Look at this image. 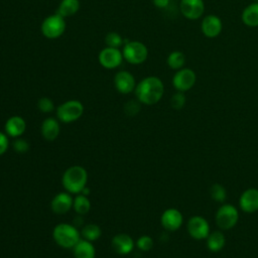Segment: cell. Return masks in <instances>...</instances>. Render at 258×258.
<instances>
[{
  "instance_id": "cell-4",
  "label": "cell",
  "mask_w": 258,
  "mask_h": 258,
  "mask_svg": "<svg viewBox=\"0 0 258 258\" xmlns=\"http://www.w3.org/2000/svg\"><path fill=\"white\" fill-rule=\"evenodd\" d=\"M239 221L238 209L232 204H223L219 207L215 214V222L217 227L222 231L233 229Z\"/></svg>"
},
{
  "instance_id": "cell-29",
  "label": "cell",
  "mask_w": 258,
  "mask_h": 258,
  "mask_svg": "<svg viewBox=\"0 0 258 258\" xmlns=\"http://www.w3.org/2000/svg\"><path fill=\"white\" fill-rule=\"evenodd\" d=\"M105 42H106L107 46L119 48L123 44V38L121 37V35L119 33L112 31V32H109L106 34Z\"/></svg>"
},
{
  "instance_id": "cell-24",
  "label": "cell",
  "mask_w": 258,
  "mask_h": 258,
  "mask_svg": "<svg viewBox=\"0 0 258 258\" xmlns=\"http://www.w3.org/2000/svg\"><path fill=\"white\" fill-rule=\"evenodd\" d=\"M73 209L78 215H86L91 210V202L87 196L83 194H78L76 198H74Z\"/></svg>"
},
{
  "instance_id": "cell-21",
  "label": "cell",
  "mask_w": 258,
  "mask_h": 258,
  "mask_svg": "<svg viewBox=\"0 0 258 258\" xmlns=\"http://www.w3.org/2000/svg\"><path fill=\"white\" fill-rule=\"evenodd\" d=\"M75 258H95L96 249L92 242L81 239L73 248Z\"/></svg>"
},
{
  "instance_id": "cell-20",
  "label": "cell",
  "mask_w": 258,
  "mask_h": 258,
  "mask_svg": "<svg viewBox=\"0 0 258 258\" xmlns=\"http://www.w3.org/2000/svg\"><path fill=\"white\" fill-rule=\"evenodd\" d=\"M206 245L209 251L219 252L226 245V237L222 230H216L209 234L206 239Z\"/></svg>"
},
{
  "instance_id": "cell-6",
  "label": "cell",
  "mask_w": 258,
  "mask_h": 258,
  "mask_svg": "<svg viewBox=\"0 0 258 258\" xmlns=\"http://www.w3.org/2000/svg\"><path fill=\"white\" fill-rule=\"evenodd\" d=\"M40 30L41 33L49 39H54L61 36L66 30L64 17L60 16L58 13H54L47 16L42 21Z\"/></svg>"
},
{
  "instance_id": "cell-28",
  "label": "cell",
  "mask_w": 258,
  "mask_h": 258,
  "mask_svg": "<svg viewBox=\"0 0 258 258\" xmlns=\"http://www.w3.org/2000/svg\"><path fill=\"white\" fill-rule=\"evenodd\" d=\"M186 102V98L183 92H178L176 91L170 98V106L174 110H180L184 107Z\"/></svg>"
},
{
  "instance_id": "cell-9",
  "label": "cell",
  "mask_w": 258,
  "mask_h": 258,
  "mask_svg": "<svg viewBox=\"0 0 258 258\" xmlns=\"http://www.w3.org/2000/svg\"><path fill=\"white\" fill-rule=\"evenodd\" d=\"M197 82L196 73L189 68H182L175 72L172 77V86L178 92L189 91Z\"/></svg>"
},
{
  "instance_id": "cell-15",
  "label": "cell",
  "mask_w": 258,
  "mask_h": 258,
  "mask_svg": "<svg viewBox=\"0 0 258 258\" xmlns=\"http://www.w3.org/2000/svg\"><path fill=\"white\" fill-rule=\"evenodd\" d=\"M201 29L203 34L209 38H215L222 32L223 23L220 17L215 14H209L202 20Z\"/></svg>"
},
{
  "instance_id": "cell-17",
  "label": "cell",
  "mask_w": 258,
  "mask_h": 258,
  "mask_svg": "<svg viewBox=\"0 0 258 258\" xmlns=\"http://www.w3.org/2000/svg\"><path fill=\"white\" fill-rule=\"evenodd\" d=\"M135 243L131 236L128 234L120 233L115 235L111 241V247L113 251L119 255H127L134 249Z\"/></svg>"
},
{
  "instance_id": "cell-23",
  "label": "cell",
  "mask_w": 258,
  "mask_h": 258,
  "mask_svg": "<svg viewBox=\"0 0 258 258\" xmlns=\"http://www.w3.org/2000/svg\"><path fill=\"white\" fill-rule=\"evenodd\" d=\"M80 9V1L79 0H61L56 13H58L62 17H70L76 14Z\"/></svg>"
},
{
  "instance_id": "cell-25",
  "label": "cell",
  "mask_w": 258,
  "mask_h": 258,
  "mask_svg": "<svg viewBox=\"0 0 258 258\" xmlns=\"http://www.w3.org/2000/svg\"><path fill=\"white\" fill-rule=\"evenodd\" d=\"M102 235V230L101 227L98 226L97 224H87L82 228L81 231V236L83 239L94 242L97 241Z\"/></svg>"
},
{
  "instance_id": "cell-18",
  "label": "cell",
  "mask_w": 258,
  "mask_h": 258,
  "mask_svg": "<svg viewBox=\"0 0 258 258\" xmlns=\"http://www.w3.org/2000/svg\"><path fill=\"white\" fill-rule=\"evenodd\" d=\"M4 128L5 133L8 136L12 138H18L25 132L26 122L22 117L15 115L6 120Z\"/></svg>"
},
{
  "instance_id": "cell-13",
  "label": "cell",
  "mask_w": 258,
  "mask_h": 258,
  "mask_svg": "<svg viewBox=\"0 0 258 258\" xmlns=\"http://www.w3.org/2000/svg\"><path fill=\"white\" fill-rule=\"evenodd\" d=\"M239 208L247 214L258 211V188L249 187L245 189L239 198Z\"/></svg>"
},
{
  "instance_id": "cell-7",
  "label": "cell",
  "mask_w": 258,
  "mask_h": 258,
  "mask_svg": "<svg viewBox=\"0 0 258 258\" xmlns=\"http://www.w3.org/2000/svg\"><path fill=\"white\" fill-rule=\"evenodd\" d=\"M122 53L127 62L131 64H140L146 60L148 56V49L144 43L132 40L125 43Z\"/></svg>"
},
{
  "instance_id": "cell-14",
  "label": "cell",
  "mask_w": 258,
  "mask_h": 258,
  "mask_svg": "<svg viewBox=\"0 0 258 258\" xmlns=\"http://www.w3.org/2000/svg\"><path fill=\"white\" fill-rule=\"evenodd\" d=\"M115 89L121 94H130L135 90L134 76L128 71H120L114 76Z\"/></svg>"
},
{
  "instance_id": "cell-36",
  "label": "cell",
  "mask_w": 258,
  "mask_h": 258,
  "mask_svg": "<svg viewBox=\"0 0 258 258\" xmlns=\"http://www.w3.org/2000/svg\"><path fill=\"white\" fill-rule=\"evenodd\" d=\"M81 194H83V195H85V196H87V197H88V195L90 194V189L86 186V187L82 190V192H81Z\"/></svg>"
},
{
  "instance_id": "cell-27",
  "label": "cell",
  "mask_w": 258,
  "mask_h": 258,
  "mask_svg": "<svg viewBox=\"0 0 258 258\" xmlns=\"http://www.w3.org/2000/svg\"><path fill=\"white\" fill-rule=\"evenodd\" d=\"M210 196L216 203L224 204L227 199V190L221 183H214L210 187Z\"/></svg>"
},
{
  "instance_id": "cell-8",
  "label": "cell",
  "mask_w": 258,
  "mask_h": 258,
  "mask_svg": "<svg viewBox=\"0 0 258 258\" xmlns=\"http://www.w3.org/2000/svg\"><path fill=\"white\" fill-rule=\"evenodd\" d=\"M187 233L194 240H206L210 231L209 222L202 216H192L188 219L186 224Z\"/></svg>"
},
{
  "instance_id": "cell-33",
  "label": "cell",
  "mask_w": 258,
  "mask_h": 258,
  "mask_svg": "<svg viewBox=\"0 0 258 258\" xmlns=\"http://www.w3.org/2000/svg\"><path fill=\"white\" fill-rule=\"evenodd\" d=\"M12 147L15 152L22 154L29 150V143L25 139L18 137V138H15V140L13 141Z\"/></svg>"
},
{
  "instance_id": "cell-3",
  "label": "cell",
  "mask_w": 258,
  "mask_h": 258,
  "mask_svg": "<svg viewBox=\"0 0 258 258\" xmlns=\"http://www.w3.org/2000/svg\"><path fill=\"white\" fill-rule=\"evenodd\" d=\"M81 232L74 225L60 223L52 230V238L54 242L61 248L73 249L81 240Z\"/></svg>"
},
{
  "instance_id": "cell-5",
  "label": "cell",
  "mask_w": 258,
  "mask_h": 258,
  "mask_svg": "<svg viewBox=\"0 0 258 258\" xmlns=\"http://www.w3.org/2000/svg\"><path fill=\"white\" fill-rule=\"evenodd\" d=\"M84 113V105L78 100H69L56 108V117L62 123L79 120Z\"/></svg>"
},
{
  "instance_id": "cell-19",
  "label": "cell",
  "mask_w": 258,
  "mask_h": 258,
  "mask_svg": "<svg viewBox=\"0 0 258 258\" xmlns=\"http://www.w3.org/2000/svg\"><path fill=\"white\" fill-rule=\"evenodd\" d=\"M60 132V125L58 122V119L48 117L44 119L41 123L40 127V133L43 139L46 141H53L55 140Z\"/></svg>"
},
{
  "instance_id": "cell-16",
  "label": "cell",
  "mask_w": 258,
  "mask_h": 258,
  "mask_svg": "<svg viewBox=\"0 0 258 258\" xmlns=\"http://www.w3.org/2000/svg\"><path fill=\"white\" fill-rule=\"evenodd\" d=\"M74 199L68 191H60L56 194L51 202L50 209L56 215H64L73 208Z\"/></svg>"
},
{
  "instance_id": "cell-2",
  "label": "cell",
  "mask_w": 258,
  "mask_h": 258,
  "mask_svg": "<svg viewBox=\"0 0 258 258\" xmlns=\"http://www.w3.org/2000/svg\"><path fill=\"white\" fill-rule=\"evenodd\" d=\"M88 172L81 165H72L64 170L61 176V183L66 191L70 194H81L87 186Z\"/></svg>"
},
{
  "instance_id": "cell-32",
  "label": "cell",
  "mask_w": 258,
  "mask_h": 258,
  "mask_svg": "<svg viewBox=\"0 0 258 258\" xmlns=\"http://www.w3.org/2000/svg\"><path fill=\"white\" fill-rule=\"evenodd\" d=\"M141 103L138 100H130L124 105V112L128 116H135L140 111Z\"/></svg>"
},
{
  "instance_id": "cell-10",
  "label": "cell",
  "mask_w": 258,
  "mask_h": 258,
  "mask_svg": "<svg viewBox=\"0 0 258 258\" xmlns=\"http://www.w3.org/2000/svg\"><path fill=\"white\" fill-rule=\"evenodd\" d=\"M123 53L119 48H114L106 46L103 48L98 55V60L100 64L108 70H113L118 68L123 61Z\"/></svg>"
},
{
  "instance_id": "cell-11",
  "label": "cell",
  "mask_w": 258,
  "mask_h": 258,
  "mask_svg": "<svg viewBox=\"0 0 258 258\" xmlns=\"http://www.w3.org/2000/svg\"><path fill=\"white\" fill-rule=\"evenodd\" d=\"M183 223L181 212L175 208H169L163 211L160 217V224L164 230L169 232L177 231Z\"/></svg>"
},
{
  "instance_id": "cell-22",
  "label": "cell",
  "mask_w": 258,
  "mask_h": 258,
  "mask_svg": "<svg viewBox=\"0 0 258 258\" xmlns=\"http://www.w3.org/2000/svg\"><path fill=\"white\" fill-rule=\"evenodd\" d=\"M243 23L248 27H258V2L247 5L241 15Z\"/></svg>"
},
{
  "instance_id": "cell-1",
  "label": "cell",
  "mask_w": 258,
  "mask_h": 258,
  "mask_svg": "<svg viewBox=\"0 0 258 258\" xmlns=\"http://www.w3.org/2000/svg\"><path fill=\"white\" fill-rule=\"evenodd\" d=\"M136 99L143 105H154L158 103L164 94V85L162 81L154 76L146 77L135 87Z\"/></svg>"
},
{
  "instance_id": "cell-31",
  "label": "cell",
  "mask_w": 258,
  "mask_h": 258,
  "mask_svg": "<svg viewBox=\"0 0 258 258\" xmlns=\"http://www.w3.org/2000/svg\"><path fill=\"white\" fill-rule=\"evenodd\" d=\"M37 108L42 113H50L54 110V104L48 97H41L37 101Z\"/></svg>"
},
{
  "instance_id": "cell-26",
  "label": "cell",
  "mask_w": 258,
  "mask_h": 258,
  "mask_svg": "<svg viewBox=\"0 0 258 258\" xmlns=\"http://www.w3.org/2000/svg\"><path fill=\"white\" fill-rule=\"evenodd\" d=\"M167 66L174 71H178L184 67L185 63V55L183 52L179 50L171 51L166 58Z\"/></svg>"
},
{
  "instance_id": "cell-35",
  "label": "cell",
  "mask_w": 258,
  "mask_h": 258,
  "mask_svg": "<svg viewBox=\"0 0 258 258\" xmlns=\"http://www.w3.org/2000/svg\"><path fill=\"white\" fill-rule=\"evenodd\" d=\"M152 2L157 8H165L169 4V0H152Z\"/></svg>"
},
{
  "instance_id": "cell-12",
  "label": "cell",
  "mask_w": 258,
  "mask_h": 258,
  "mask_svg": "<svg viewBox=\"0 0 258 258\" xmlns=\"http://www.w3.org/2000/svg\"><path fill=\"white\" fill-rule=\"evenodd\" d=\"M179 10L184 18L197 20L205 12V3L203 0H180Z\"/></svg>"
},
{
  "instance_id": "cell-30",
  "label": "cell",
  "mask_w": 258,
  "mask_h": 258,
  "mask_svg": "<svg viewBox=\"0 0 258 258\" xmlns=\"http://www.w3.org/2000/svg\"><path fill=\"white\" fill-rule=\"evenodd\" d=\"M153 239L148 235H142L140 236L136 241V247L141 251H149L153 247Z\"/></svg>"
},
{
  "instance_id": "cell-34",
  "label": "cell",
  "mask_w": 258,
  "mask_h": 258,
  "mask_svg": "<svg viewBox=\"0 0 258 258\" xmlns=\"http://www.w3.org/2000/svg\"><path fill=\"white\" fill-rule=\"evenodd\" d=\"M9 147L8 135L2 131H0V156L3 155Z\"/></svg>"
}]
</instances>
